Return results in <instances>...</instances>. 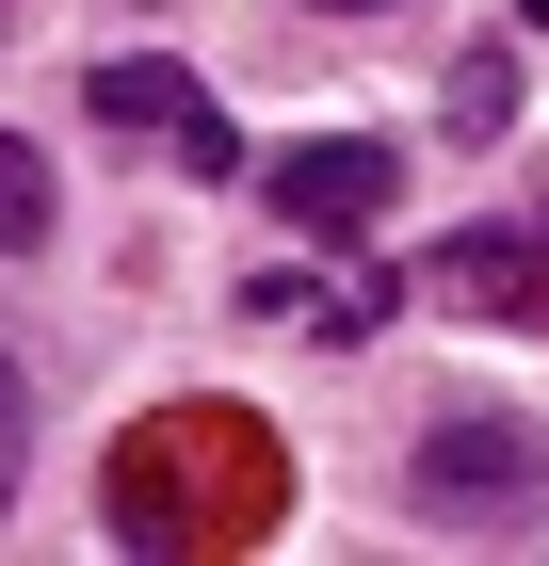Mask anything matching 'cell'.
Segmentation results:
<instances>
[{
  "label": "cell",
  "instance_id": "3",
  "mask_svg": "<svg viewBox=\"0 0 549 566\" xmlns=\"http://www.w3.org/2000/svg\"><path fill=\"white\" fill-rule=\"evenodd\" d=\"M82 97H97V130L162 146V163H194V178H243V130H226V114H211V82H194V65H162V49H114Z\"/></svg>",
  "mask_w": 549,
  "mask_h": 566
},
{
  "label": "cell",
  "instance_id": "9",
  "mask_svg": "<svg viewBox=\"0 0 549 566\" xmlns=\"http://www.w3.org/2000/svg\"><path fill=\"white\" fill-rule=\"evenodd\" d=\"M17 470H33V389H17V356H0V502H17Z\"/></svg>",
  "mask_w": 549,
  "mask_h": 566
},
{
  "label": "cell",
  "instance_id": "10",
  "mask_svg": "<svg viewBox=\"0 0 549 566\" xmlns=\"http://www.w3.org/2000/svg\"><path fill=\"white\" fill-rule=\"evenodd\" d=\"M307 17H388V0H307Z\"/></svg>",
  "mask_w": 549,
  "mask_h": 566
},
{
  "label": "cell",
  "instance_id": "1",
  "mask_svg": "<svg viewBox=\"0 0 549 566\" xmlns=\"http://www.w3.org/2000/svg\"><path fill=\"white\" fill-rule=\"evenodd\" d=\"M275 437L226 421V405H178V421H146L114 453V485H97V518L129 534V551H194V534H275Z\"/></svg>",
  "mask_w": 549,
  "mask_h": 566
},
{
  "label": "cell",
  "instance_id": "4",
  "mask_svg": "<svg viewBox=\"0 0 549 566\" xmlns=\"http://www.w3.org/2000/svg\"><path fill=\"white\" fill-rule=\"evenodd\" d=\"M258 195H275V227H307V243H372V211L404 195V146H372V130L275 146V163H258Z\"/></svg>",
  "mask_w": 549,
  "mask_h": 566
},
{
  "label": "cell",
  "instance_id": "2",
  "mask_svg": "<svg viewBox=\"0 0 549 566\" xmlns=\"http://www.w3.org/2000/svg\"><path fill=\"white\" fill-rule=\"evenodd\" d=\"M404 502H421V534H534L549 518V437L534 421H436Z\"/></svg>",
  "mask_w": 549,
  "mask_h": 566
},
{
  "label": "cell",
  "instance_id": "6",
  "mask_svg": "<svg viewBox=\"0 0 549 566\" xmlns=\"http://www.w3.org/2000/svg\"><path fill=\"white\" fill-rule=\"evenodd\" d=\"M436 307H517V324H549V243H534V227H468V243H436Z\"/></svg>",
  "mask_w": 549,
  "mask_h": 566
},
{
  "label": "cell",
  "instance_id": "11",
  "mask_svg": "<svg viewBox=\"0 0 549 566\" xmlns=\"http://www.w3.org/2000/svg\"><path fill=\"white\" fill-rule=\"evenodd\" d=\"M534 17H549V0H534Z\"/></svg>",
  "mask_w": 549,
  "mask_h": 566
},
{
  "label": "cell",
  "instance_id": "7",
  "mask_svg": "<svg viewBox=\"0 0 549 566\" xmlns=\"http://www.w3.org/2000/svg\"><path fill=\"white\" fill-rule=\"evenodd\" d=\"M33 243H49V163L0 130V260H33Z\"/></svg>",
  "mask_w": 549,
  "mask_h": 566
},
{
  "label": "cell",
  "instance_id": "5",
  "mask_svg": "<svg viewBox=\"0 0 549 566\" xmlns=\"http://www.w3.org/2000/svg\"><path fill=\"white\" fill-rule=\"evenodd\" d=\"M243 324H324V340H372V324H388V260H275V275H243Z\"/></svg>",
  "mask_w": 549,
  "mask_h": 566
},
{
  "label": "cell",
  "instance_id": "8",
  "mask_svg": "<svg viewBox=\"0 0 549 566\" xmlns=\"http://www.w3.org/2000/svg\"><path fill=\"white\" fill-rule=\"evenodd\" d=\"M502 114H517V65H502V49H468V65H453V130L485 146V130H502Z\"/></svg>",
  "mask_w": 549,
  "mask_h": 566
}]
</instances>
